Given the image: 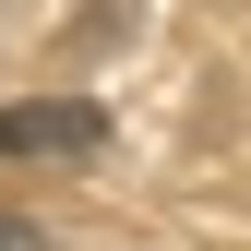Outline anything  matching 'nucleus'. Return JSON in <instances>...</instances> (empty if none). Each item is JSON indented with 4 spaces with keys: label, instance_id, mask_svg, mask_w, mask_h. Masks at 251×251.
Masks as SVG:
<instances>
[{
    "label": "nucleus",
    "instance_id": "obj_2",
    "mask_svg": "<svg viewBox=\"0 0 251 251\" xmlns=\"http://www.w3.org/2000/svg\"><path fill=\"white\" fill-rule=\"evenodd\" d=\"M0 251H36V227H12V215H0Z\"/></svg>",
    "mask_w": 251,
    "mask_h": 251
},
{
    "label": "nucleus",
    "instance_id": "obj_1",
    "mask_svg": "<svg viewBox=\"0 0 251 251\" xmlns=\"http://www.w3.org/2000/svg\"><path fill=\"white\" fill-rule=\"evenodd\" d=\"M108 144V120L84 108V96H24V108H0V155H96Z\"/></svg>",
    "mask_w": 251,
    "mask_h": 251
}]
</instances>
